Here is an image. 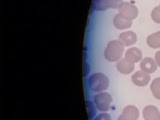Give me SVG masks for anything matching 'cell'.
Returning <instances> with one entry per match:
<instances>
[{"mask_svg": "<svg viewBox=\"0 0 160 120\" xmlns=\"http://www.w3.org/2000/svg\"><path fill=\"white\" fill-rule=\"evenodd\" d=\"M117 70L120 73H123V74H129L131 73L134 68H135V65L134 63L130 62L129 60H127L126 58H123V59H120L117 65Z\"/></svg>", "mask_w": 160, "mask_h": 120, "instance_id": "10", "label": "cell"}, {"mask_svg": "<svg viewBox=\"0 0 160 120\" xmlns=\"http://www.w3.org/2000/svg\"><path fill=\"white\" fill-rule=\"evenodd\" d=\"M125 58L129 60L130 62L135 64L136 62H139L140 60L142 59V52L140 51V49H138L136 47L129 48L126 51V53H125Z\"/></svg>", "mask_w": 160, "mask_h": 120, "instance_id": "13", "label": "cell"}, {"mask_svg": "<svg viewBox=\"0 0 160 120\" xmlns=\"http://www.w3.org/2000/svg\"><path fill=\"white\" fill-rule=\"evenodd\" d=\"M146 42L149 47L154 49L160 48V31H157L151 35H149L147 37Z\"/></svg>", "mask_w": 160, "mask_h": 120, "instance_id": "14", "label": "cell"}, {"mask_svg": "<svg viewBox=\"0 0 160 120\" xmlns=\"http://www.w3.org/2000/svg\"><path fill=\"white\" fill-rule=\"evenodd\" d=\"M143 118L144 120H160V111L153 105H148L143 109Z\"/></svg>", "mask_w": 160, "mask_h": 120, "instance_id": "9", "label": "cell"}, {"mask_svg": "<svg viewBox=\"0 0 160 120\" xmlns=\"http://www.w3.org/2000/svg\"><path fill=\"white\" fill-rule=\"evenodd\" d=\"M123 0H93L91 4L92 11H103L109 8H119Z\"/></svg>", "mask_w": 160, "mask_h": 120, "instance_id": "3", "label": "cell"}, {"mask_svg": "<svg viewBox=\"0 0 160 120\" xmlns=\"http://www.w3.org/2000/svg\"><path fill=\"white\" fill-rule=\"evenodd\" d=\"M88 87L94 92L106 90L109 86V79L103 73H94L88 78Z\"/></svg>", "mask_w": 160, "mask_h": 120, "instance_id": "2", "label": "cell"}, {"mask_svg": "<svg viewBox=\"0 0 160 120\" xmlns=\"http://www.w3.org/2000/svg\"><path fill=\"white\" fill-rule=\"evenodd\" d=\"M119 41H121L124 46H130L136 43L137 41V35L133 31H126L119 35Z\"/></svg>", "mask_w": 160, "mask_h": 120, "instance_id": "11", "label": "cell"}, {"mask_svg": "<svg viewBox=\"0 0 160 120\" xmlns=\"http://www.w3.org/2000/svg\"><path fill=\"white\" fill-rule=\"evenodd\" d=\"M94 120H111V117H110V115L107 113H101L97 115Z\"/></svg>", "mask_w": 160, "mask_h": 120, "instance_id": "18", "label": "cell"}, {"mask_svg": "<svg viewBox=\"0 0 160 120\" xmlns=\"http://www.w3.org/2000/svg\"><path fill=\"white\" fill-rule=\"evenodd\" d=\"M89 70H90V68H89V64L86 63V62H84V72H83L84 76H86V75L89 73Z\"/></svg>", "mask_w": 160, "mask_h": 120, "instance_id": "19", "label": "cell"}, {"mask_svg": "<svg viewBox=\"0 0 160 120\" xmlns=\"http://www.w3.org/2000/svg\"><path fill=\"white\" fill-rule=\"evenodd\" d=\"M157 66H158L157 63L155 62V60L152 59L151 57H145L144 59L141 60V63H140V68H141V70H143V71L147 72L149 74L156 71Z\"/></svg>", "mask_w": 160, "mask_h": 120, "instance_id": "8", "label": "cell"}, {"mask_svg": "<svg viewBox=\"0 0 160 120\" xmlns=\"http://www.w3.org/2000/svg\"><path fill=\"white\" fill-rule=\"evenodd\" d=\"M150 81V75L149 73L143 71V70H139L136 71L132 75V82L137 85V86H146Z\"/></svg>", "mask_w": 160, "mask_h": 120, "instance_id": "6", "label": "cell"}, {"mask_svg": "<svg viewBox=\"0 0 160 120\" xmlns=\"http://www.w3.org/2000/svg\"><path fill=\"white\" fill-rule=\"evenodd\" d=\"M113 24L114 26L116 27L119 30H122V29H127L131 26L132 24V20L127 19L123 17L122 15H120L119 13L116 14L114 16V20H113Z\"/></svg>", "mask_w": 160, "mask_h": 120, "instance_id": "12", "label": "cell"}, {"mask_svg": "<svg viewBox=\"0 0 160 120\" xmlns=\"http://www.w3.org/2000/svg\"><path fill=\"white\" fill-rule=\"evenodd\" d=\"M155 62H156L157 65L160 67V50L157 51L156 54H155Z\"/></svg>", "mask_w": 160, "mask_h": 120, "instance_id": "20", "label": "cell"}, {"mask_svg": "<svg viewBox=\"0 0 160 120\" xmlns=\"http://www.w3.org/2000/svg\"><path fill=\"white\" fill-rule=\"evenodd\" d=\"M123 52L124 44L119 40H112L107 44L106 49L104 51V57L109 62H114L121 59Z\"/></svg>", "mask_w": 160, "mask_h": 120, "instance_id": "1", "label": "cell"}, {"mask_svg": "<svg viewBox=\"0 0 160 120\" xmlns=\"http://www.w3.org/2000/svg\"><path fill=\"white\" fill-rule=\"evenodd\" d=\"M151 18L154 22L160 23V5L155 7L151 12Z\"/></svg>", "mask_w": 160, "mask_h": 120, "instance_id": "17", "label": "cell"}, {"mask_svg": "<svg viewBox=\"0 0 160 120\" xmlns=\"http://www.w3.org/2000/svg\"><path fill=\"white\" fill-rule=\"evenodd\" d=\"M119 14L122 15L123 17L133 20L137 17L138 15V8L135 5L129 3V2H122V4L120 5L119 8Z\"/></svg>", "mask_w": 160, "mask_h": 120, "instance_id": "5", "label": "cell"}, {"mask_svg": "<svg viewBox=\"0 0 160 120\" xmlns=\"http://www.w3.org/2000/svg\"><path fill=\"white\" fill-rule=\"evenodd\" d=\"M86 106H87V111H88V117L92 118L93 116H95V114H96V108H95V106H96V105H94L92 101H90V100H87Z\"/></svg>", "mask_w": 160, "mask_h": 120, "instance_id": "16", "label": "cell"}, {"mask_svg": "<svg viewBox=\"0 0 160 120\" xmlns=\"http://www.w3.org/2000/svg\"><path fill=\"white\" fill-rule=\"evenodd\" d=\"M94 103L96 105V107L100 110V111H108L110 109V104L112 102V97L109 93L106 92H101L96 95H94L93 97Z\"/></svg>", "mask_w": 160, "mask_h": 120, "instance_id": "4", "label": "cell"}, {"mask_svg": "<svg viewBox=\"0 0 160 120\" xmlns=\"http://www.w3.org/2000/svg\"><path fill=\"white\" fill-rule=\"evenodd\" d=\"M150 89H151L153 96L156 99L160 100V77H157L152 80V83L150 85Z\"/></svg>", "mask_w": 160, "mask_h": 120, "instance_id": "15", "label": "cell"}, {"mask_svg": "<svg viewBox=\"0 0 160 120\" xmlns=\"http://www.w3.org/2000/svg\"><path fill=\"white\" fill-rule=\"evenodd\" d=\"M138 117L139 110L133 105H128L124 108L122 114L118 117L117 120H137Z\"/></svg>", "mask_w": 160, "mask_h": 120, "instance_id": "7", "label": "cell"}]
</instances>
